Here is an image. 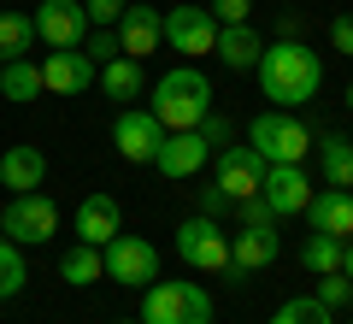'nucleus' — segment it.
<instances>
[{
    "label": "nucleus",
    "instance_id": "obj_39",
    "mask_svg": "<svg viewBox=\"0 0 353 324\" xmlns=\"http://www.w3.org/2000/svg\"><path fill=\"white\" fill-rule=\"evenodd\" d=\"M118 324H141V318H118Z\"/></svg>",
    "mask_w": 353,
    "mask_h": 324
},
{
    "label": "nucleus",
    "instance_id": "obj_35",
    "mask_svg": "<svg viewBox=\"0 0 353 324\" xmlns=\"http://www.w3.org/2000/svg\"><path fill=\"white\" fill-rule=\"evenodd\" d=\"M201 136H206V142L218 148V142H230V124H224V118H212V113H206V118H201Z\"/></svg>",
    "mask_w": 353,
    "mask_h": 324
},
{
    "label": "nucleus",
    "instance_id": "obj_31",
    "mask_svg": "<svg viewBox=\"0 0 353 324\" xmlns=\"http://www.w3.org/2000/svg\"><path fill=\"white\" fill-rule=\"evenodd\" d=\"M83 53H88L94 65H106V59L118 53V30H88V36H83Z\"/></svg>",
    "mask_w": 353,
    "mask_h": 324
},
{
    "label": "nucleus",
    "instance_id": "obj_14",
    "mask_svg": "<svg viewBox=\"0 0 353 324\" xmlns=\"http://www.w3.org/2000/svg\"><path fill=\"white\" fill-rule=\"evenodd\" d=\"M277 254H283L277 225H241L236 236H230V265H224V277H248V271H259V265H271Z\"/></svg>",
    "mask_w": 353,
    "mask_h": 324
},
{
    "label": "nucleus",
    "instance_id": "obj_21",
    "mask_svg": "<svg viewBox=\"0 0 353 324\" xmlns=\"http://www.w3.org/2000/svg\"><path fill=\"white\" fill-rule=\"evenodd\" d=\"M212 53L230 65V71H253L259 53H265V41L253 36V24H218V48Z\"/></svg>",
    "mask_w": 353,
    "mask_h": 324
},
{
    "label": "nucleus",
    "instance_id": "obj_20",
    "mask_svg": "<svg viewBox=\"0 0 353 324\" xmlns=\"http://www.w3.org/2000/svg\"><path fill=\"white\" fill-rule=\"evenodd\" d=\"M41 177H48V153H41V148H6V153H0V183L12 189V195L41 189Z\"/></svg>",
    "mask_w": 353,
    "mask_h": 324
},
{
    "label": "nucleus",
    "instance_id": "obj_5",
    "mask_svg": "<svg viewBox=\"0 0 353 324\" xmlns=\"http://www.w3.org/2000/svg\"><path fill=\"white\" fill-rule=\"evenodd\" d=\"M0 236H12L18 248H41V242L59 236V207L41 189H24V195H12L6 212H0Z\"/></svg>",
    "mask_w": 353,
    "mask_h": 324
},
{
    "label": "nucleus",
    "instance_id": "obj_7",
    "mask_svg": "<svg viewBox=\"0 0 353 324\" xmlns=\"http://www.w3.org/2000/svg\"><path fill=\"white\" fill-rule=\"evenodd\" d=\"M176 254H183V265H194V271H224L230 265V236L218 230V218L194 212V218L176 225Z\"/></svg>",
    "mask_w": 353,
    "mask_h": 324
},
{
    "label": "nucleus",
    "instance_id": "obj_17",
    "mask_svg": "<svg viewBox=\"0 0 353 324\" xmlns=\"http://www.w3.org/2000/svg\"><path fill=\"white\" fill-rule=\"evenodd\" d=\"M118 230H124V207H118L112 195H83V207H77V242L106 248Z\"/></svg>",
    "mask_w": 353,
    "mask_h": 324
},
{
    "label": "nucleus",
    "instance_id": "obj_28",
    "mask_svg": "<svg viewBox=\"0 0 353 324\" xmlns=\"http://www.w3.org/2000/svg\"><path fill=\"white\" fill-rule=\"evenodd\" d=\"M271 324H336V312L318 295H294V301H283V307L271 312Z\"/></svg>",
    "mask_w": 353,
    "mask_h": 324
},
{
    "label": "nucleus",
    "instance_id": "obj_32",
    "mask_svg": "<svg viewBox=\"0 0 353 324\" xmlns=\"http://www.w3.org/2000/svg\"><path fill=\"white\" fill-rule=\"evenodd\" d=\"M206 12H212L218 24H248V18H253V0H212Z\"/></svg>",
    "mask_w": 353,
    "mask_h": 324
},
{
    "label": "nucleus",
    "instance_id": "obj_12",
    "mask_svg": "<svg viewBox=\"0 0 353 324\" xmlns=\"http://www.w3.org/2000/svg\"><path fill=\"white\" fill-rule=\"evenodd\" d=\"M206 160H212V142H206L201 130H165L159 153H153V171L176 183V177H194Z\"/></svg>",
    "mask_w": 353,
    "mask_h": 324
},
{
    "label": "nucleus",
    "instance_id": "obj_33",
    "mask_svg": "<svg viewBox=\"0 0 353 324\" xmlns=\"http://www.w3.org/2000/svg\"><path fill=\"white\" fill-rule=\"evenodd\" d=\"M230 207H236V200H230L218 183H212V189H201V212H206V218H218V212H230Z\"/></svg>",
    "mask_w": 353,
    "mask_h": 324
},
{
    "label": "nucleus",
    "instance_id": "obj_23",
    "mask_svg": "<svg viewBox=\"0 0 353 324\" xmlns=\"http://www.w3.org/2000/svg\"><path fill=\"white\" fill-rule=\"evenodd\" d=\"M0 95L18 100V106L36 100V95H48V88H41V65L36 59H6V65H0Z\"/></svg>",
    "mask_w": 353,
    "mask_h": 324
},
{
    "label": "nucleus",
    "instance_id": "obj_24",
    "mask_svg": "<svg viewBox=\"0 0 353 324\" xmlns=\"http://www.w3.org/2000/svg\"><path fill=\"white\" fill-rule=\"evenodd\" d=\"M59 277H65V283H77V289H83V283H101V277H106L101 248H88V242L65 248V254H59Z\"/></svg>",
    "mask_w": 353,
    "mask_h": 324
},
{
    "label": "nucleus",
    "instance_id": "obj_11",
    "mask_svg": "<svg viewBox=\"0 0 353 324\" xmlns=\"http://www.w3.org/2000/svg\"><path fill=\"white\" fill-rule=\"evenodd\" d=\"M159 142H165V124H159L153 113H141V106H124V113H118V124H112V148L124 153L130 165H153Z\"/></svg>",
    "mask_w": 353,
    "mask_h": 324
},
{
    "label": "nucleus",
    "instance_id": "obj_29",
    "mask_svg": "<svg viewBox=\"0 0 353 324\" xmlns=\"http://www.w3.org/2000/svg\"><path fill=\"white\" fill-rule=\"evenodd\" d=\"M312 295L324 301L330 312H336V307H347V301H353V277H347V271H324V277H318V289H312Z\"/></svg>",
    "mask_w": 353,
    "mask_h": 324
},
{
    "label": "nucleus",
    "instance_id": "obj_37",
    "mask_svg": "<svg viewBox=\"0 0 353 324\" xmlns=\"http://www.w3.org/2000/svg\"><path fill=\"white\" fill-rule=\"evenodd\" d=\"M341 271H347V277H353V236H347V242H341Z\"/></svg>",
    "mask_w": 353,
    "mask_h": 324
},
{
    "label": "nucleus",
    "instance_id": "obj_27",
    "mask_svg": "<svg viewBox=\"0 0 353 324\" xmlns=\"http://www.w3.org/2000/svg\"><path fill=\"white\" fill-rule=\"evenodd\" d=\"M30 283V265H24V248L12 236H0V301H12L18 289Z\"/></svg>",
    "mask_w": 353,
    "mask_h": 324
},
{
    "label": "nucleus",
    "instance_id": "obj_41",
    "mask_svg": "<svg viewBox=\"0 0 353 324\" xmlns=\"http://www.w3.org/2000/svg\"><path fill=\"white\" fill-rule=\"evenodd\" d=\"M347 142H353V136H347Z\"/></svg>",
    "mask_w": 353,
    "mask_h": 324
},
{
    "label": "nucleus",
    "instance_id": "obj_3",
    "mask_svg": "<svg viewBox=\"0 0 353 324\" xmlns=\"http://www.w3.org/2000/svg\"><path fill=\"white\" fill-rule=\"evenodd\" d=\"M141 324H212V295L201 283H165V277H153L141 289Z\"/></svg>",
    "mask_w": 353,
    "mask_h": 324
},
{
    "label": "nucleus",
    "instance_id": "obj_1",
    "mask_svg": "<svg viewBox=\"0 0 353 324\" xmlns=\"http://www.w3.org/2000/svg\"><path fill=\"white\" fill-rule=\"evenodd\" d=\"M253 77H259V95L277 106V113H294V106H306V100H318V88H324V59H318L306 41H265L259 65H253Z\"/></svg>",
    "mask_w": 353,
    "mask_h": 324
},
{
    "label": "nucleus",
    "instance_id": "obj_40",
    "mask_svg": "<svg viewBox=\"0 0 353 324\" xmlns=\"http://www.w3.org/2000/svg\"><path fill=\"white\" fill-rule=\"evenodd\" d=\"M347 195H353V189H347Z\"/></svg>",
    "mask_w": 353,
    "mask_h": 324
},
{
    "label": "nucleus",
    "instance_id": "obj_8",
    "mask_svg": "<svg viewBox=\"0 0 353 324\" xmlns=\"http://www.w3.org/2000/svg\"><path fill=\"white\" fill-rule=\"evenodd\" d=\"M165 48L183 59H206L218 48V18L206 6H171L165 12Z\"/></svg>",
    "mask_w": 353,
    "mask_h": 324
},
{
    "label": "nucleus",
    "instance_id": "obj_16",
    "mask_svg": "<svg viewBox=\"0 0 353 324\" xmlns=\"http://www.w3.org/2000/svg\"><path fill=\"white\" fill-rule=\"evenodd\" d=\"M94 71H101V65L88 59L83 48H53L48 59H41V88H48V95H83V88L94 83Z\"/></svg>",
    "mask_w": 353,
    "mask_h": 324
},
{
    "label": "nucleus",
    "instance_id": "obj_6",
    "mask_svg": "<svg viewBox=\"0 0 353 324\" xmlns=\"http://www.w3.org/2000/svg\"><path fill=\"white\" fill-rule=\"evenodd\" d=\"M101 265H106V277H112V283L148 289L153 277H159V248H153V242H141V236H124V230H118V236L101 248Z\"/></svg>",
    "mask_w": 353,
    "mask_h": 324
},
{
    "label": "nucleus",
    "instance_id": "obj_2",
    "mask_svg": "<svg viewBox=\"0 0 353 324\" xmlns=\"http://www.w3.org/2000/svg\"><path fill=\"white\" fill-rule=\"evenodd\" d=\"M153 118H159L165 130H201V118L212 113V83H206L194 65H176V71H165L159 83H153Z\"/></svg>",
    "mask_w": 353,
    "mask_h": 324
},
{
    "label": "nucleus",
    "instance_id": "obj_34",
    "mask_svg": "<svg viewBox=\"0 0 353 324\" xmlns=\"http://www.w3.org/2000/svg\"><path fill=\"white\" fill-rule=\"evenodd\" d=\"M330 41H336L341 53H353V12H341L336 24H330Z\"/></svg>",
    "mask_w": 353,
    "mask_h": 324
},
{
    "label": "nucleus",
    "instance_id": "obj_36",
    "mask_svg": "<svg viewBox=\"0 0 353 324\" xmlns=\"http://www.w3.org/2000/svg\"><path fill=\"white\" fill-rule=\"evenodd\" d=\"M283 36L301 41V36H306V18H301V12H283Z\"/></svg>",
    "mask_w": 353,
    "mask_h": 324
},
{
    "label": "nucleus",
    "instance_id": "obj_10",
    "mask_svg": "<svg viewBox=\"0 0 353 324\" xmlns=\"http://www.w3.org/2000/svg\"><path fill=\"white\" fill-rule=\"evenodd\" d=\"M30 24H36V41H41V48H83V36H88L83 0H41Z\"/></svg>",
    "mask_w": 353,
    "mask_h": 324
},
{
    "label": "nucleus",
    "instance_id": "obj_25",
    "mask_svg": "<svg viewBox=\"0 0 353 324\" xmlns=\"http://www.w3.org/2000/svg\"><path fill=\"white\" fill-rule=\"evenodd\" d=\"M30 48H36V24H30L24 12H0V65L30 59Z\"/></svg>",
    "mask_w": 353,
    "mask_h": 324
},
{
    "label": "nucleus",
    "instance_id": "obj_38",
    "mask_svg": "<svg viewBox=\"0 0 353 324\" xmlns=\"http://www.w3.org/2000/svg\"><path fill=\"white\" fill-rule=\"evenodd\" d=\"M341 100H347V113H353V83H347V88H341Z\"/></svg>",
    "mask_w": 353,
    "mask_h": 324
},
{
    "label": "nucleus",
    "instance_id": "obj_19",
    "mask_svg": "<svg viewBox=\"0 0 353 324\" xmlns=\"http://www.w3.org/2000/svg\"><path fill=\"white\" fill-rule=\"evenodd\" d=\"M94 83H101L118 106H130L136 95H148V71H141V59H130V53H112V59L94 71Z\"/></svg>",
    "mask_w": 353,
    "mask_h": 324
},
{
    "label": "nucleus",
    "instance_id": "obj_4",
    "mask_svg": "<svg viewBox=\"0 0 353 324\" xmlns=\"http://www.w3.org/2000/svg\"><path fill=\"white\" fill-rule=\"evenodd\" d=\"M248 142L259 148L265 165H301L306 153H312V130H306L294 113H277V106L248 124Z\"/></svg>",
    "mask_w": 353,
    "mask_h": 324
},
{
    "label": "nucleus",
    "instance_id": "obj_26",
    "mask_svg": "<svg viewBox=\"0 0 353 324\" xmlns=\"http://www.w3.org/2000/svg\"><path fill=\"white\" fill-rule=\"evenodd\" d=\"M301 265H306L312 277L341 271V236H324V230H312V236L301 242Z\"/></svg>",
    "mask_w": 353,
    "mask_h": 324
},
{
    "label": "nucleus",
    "instance_id": "obj_22",
    "mask_svg": "<svg viewBox=\"0 0 353 324\" xmlns=\"http://www.w3.org/2000/svg\"><path fill=\"white\" fill-rule=\"evenodd\" d=\"M312 148H318L324 189H353V142H341V136H312Z\"/></svg>",
    "mask_w": 353,
    "mask_h": 324
},
{
    "label": "nucleus",
    "instance_id": "obj_30",
    "mask_svg": "<svg viewBox=\"0 0 353 324\" xmlns=\"http://www.w3.org/2000/svg\"><path fill=\"white\" fill-rule=\"evenodd\" d=\"M130 0H83V12H88V30H112L118 18H124Z\"/></svg>",
    "mask_w": 353,
    "mask_h": 324
},
{
    "label": "nucleus",
    "instance_id": "obj_9",
    "mask_svg": "<svg viewBox=\"0 0 353 324\" xmlns=\"http://www.w3.org/2000/svg\"><path fill=\"white\" fill-rule=\"evenodd\" d=\"M212 183L224 189L230 200L259 195V183H265V160H259V148H253V142H230V148H218V160H212Z\"/></svg>",
    "mask_w": 353,
    "mask_h": 324
},
{
    "label": "nucleus",
    "instance_id": "obj_13",
    "mask_svg": "<svg viewBox=\"0 0 353 324\" xmlns=\"http://www.w3.org/2000/svg\"><path fill=\"white\" fill-rule=\"evenodd\" d=\"M265 207L277 212V218H294V212H306V200L318 195L312 177H306V165H265V183H259Z\"/></svg>",
    "mask_w": 353,
    "mask_h": 324
},
{
    "label": "nucleus",
    "instance_id": "obj_15",
    "mask_svg": "<svg viewBox=\"0 0 353 324\" xmlns=\"http://www.w3.org/2000/svg\"><path fill=\"white\" fill-rule=\"evenodd\" d=\"M118 53H130V59H148L153 48L165 41V12H153L148 0H130L124 18H118Z\"/></svg>",
    "mask_w": 353,
    "mask_h": 324
},
{
    "label": "nucleus",
    "instance_id": "obj_18",
    "mask_svg": "<svg viewBox=\"0 0 353 324\" xmlns=\"http://www.w3.org/2000/svg\"><path fill=\"white\" fill-rule=\"evenodd\" d=\"M306 225L347 242L353 236V195H347V189H318V195L306 200Z\"/></svg>",
    "mask_w": 353,
    "mask_h": 324
}]
</instances>
